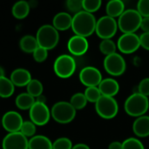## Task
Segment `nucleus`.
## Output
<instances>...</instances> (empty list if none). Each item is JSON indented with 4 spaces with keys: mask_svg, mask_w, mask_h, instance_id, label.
Returning a JSON list of instances; mask_svg holds the SVG:
<instances>
[{
    "mask_svg": "<svg viewBox=\"0 0 149 149\" xmlns=\"http://www.w3.org/2000/svg\"><path fill=\"white\" fill-rule=\"evenodd\" d=\"M122 149H145L143 143L137 138H128L122 142Z\"/></svg>",
    "mask_w": 149,
    "mask_h": 149,
    "instance_id": "nucleus-31",
    "label": "nucleus"
},
{
    "mask_svg": "<svg viewBox=\"0 0 149 149\" xmlns=\"http://www.w3.org/2000/svg\"><path fill=\"white\" fill-rule=\"evenodd\" d=\"M15 91V86L11 80L6 77L0 78V97L1 98H9L10 97Z\"/></svg>",
    "mask_w": 149,
    "mask_h": 149,
    "instance_id": "nucleus-25",
    "label": "nucleus"
},
{
    "mask_svg": "<svg viewBox=\"0 0 149 149\" xmlns=\"http://www.w3.org/2000/svg\"><path fill=\"white\" fill-rule=\"evenodd\" d=\"M100 51L106 56L113 54L116 52L117 45L112 40V39H103L100 45H99Z\"/></svg>",
    "mask_w": 149,
    "mask_h": 149,
    "instance_id": "nucleus-28",
    "label": "nucleus"
},
{
    "mask_svg": "<svg viewBox=\"0 0 149 149\" xmlns=\"http://www.w3.org/2000/svg\"><path fill=\"white\" fill-rule=\"evenodd\" d=\"M33 55V58L36 62L38 63H42L44 62L47 57H48V51L45 48H42L40 46H38L35 51L34 52L32 53Z\"/></svg>",
    "mask_w": 149,
    "mask_h": 149,
    "instance_id": "nucleus-35",
    "label": "nucleus"
},
{
    "mask_svg": "<svg viewBox=\"0 0 149 149\" xmlns=\"http://www.w3.org/2000/svg\"><path fill=\"white\" fill-rule=\"evenodd\" d=\"M140 28L144 32H149V17H142Z\"/></svg>",
    "mask_w": 149,
    "mask_h": 149,
    "instance_id": "nucleus-39",
    "label": "nucleus"
},
{
    "mask_svg": "<svg viewBox=\"0 0 149 149\" xmlns=\"http://www.w3.org/2000/svg\"><path fill=\"white\" fill-rule=\"evenodd\" d=\"M97 20L93 14L81 10L72 17V29L75 35L87 38L95 32Z\"/></svg>",
    "mask_w": 149,
    "mask_h": 149,
    "instance_id": "nucleus-1",
    "label": "nucleus"
},
{
    "mask_svg": "<svg viewBox=\"0 0 149 149\" xmlns=\"http://www.w3.org/2000/svg\"><path fill=\"white\" fill-rule=\"evenodd\" d=\"M87 100L84 93H74L70 100L71 105L75 108V110H81L85 108L87 105Z\"/></svg>",
    "mask_w": 149,
    "mask_h": 149,
    "instance_id": "nucleus-27",
    "label": "nucleus"
},
{
    "mask_svg": "<svg viewBox=\"0 0 149 149\" xmlns=\"http://www.w3.org/2000/svg\"><path fill=\"white\" fill-rule=\"evenodd\" d=\"M87 101L92 102V103H96L100 98L102 96L98 86H91V87H86L84 93Z\"/></svg>",
    "mask_w": 149,
    "mask_h": 149,
    "instance_id": "nucleus-29",
    "label": "nucleus"
},
{
    "mask_svg": "<svg viewBox=\"0 0 149 149\" xmlns=\"http://www.w3.org/2000/svg\"><path fill=\"white\" fill-rule=\"evenodd\" d=\"M36 38L38 46L45 48L47 51L52 50L57 46L59 41L58 31L51 24H44L38 28Z\"/></svg>",
    "mask_w": 149,
    "mask_h": 149,
    "instance_id": "nucleus-4",
    "label": "nucleus"
},
{
    "mask_svg": "<svg viewBox=\"0 0 149 149\" xmlns=\"http://www.w3.org/2000/svg\"><path fill=\"white\" fill-rule=\"evenodd\" d=\"M36 102L46 104V98H45V96H44L43 94H41L40 96L37 97V98H36Z\"/></svg>",
    "mask_w": 149,
    "mask_h": 149,
    "instance_id": "nucleus-42",
    "label": "nucleus"
},
{
    "mask_svg": "<svg viewBox=\"0 0 149 149\" xmlns=\"http://www.w3.org/2000/svg\"><path fill=\"white\" fill-rule=\"evenodd\" d=\"M20 133L26 138L33 137V135L36 133V125L31 120L24 121L20 129Z\"/></svg>",
    "mask_w": 149,
    "mask_h": 149,
    "instance_id": "nucleus-32",
    "label": "nucleus"
},
{
    "mask_svg": "<svg viewBox=\"0 0 149 149\" xmlns=\"http://www.w3.org/2000/svg\"><path fill=\"white\" fill-rule=\"evenodd\" d=\"M30 3L26 1H18L15 3L11 9L12 15L17 19L26 17L30 12Z\"/></svg>",
    "mask_w": 149,
    "mask_h": 149,
    "instance_id": "nucleus-23",
    "label": "nucleus"
},
{
    "mask_svg": "<svg viewBox=\"0 0 149 149\" xmlns=\"http://www.w3.org/2000/svg\"><path fill=\"white\" fill-rule=\"evenodd\" d=\"M136 10L142 17H149V0H140Z\"/></svg>",
    "mask_w": 149,
    "mask_h": 149,
    "instance_id": "nucleus-36",
    "label": "nucleus"
},
{
    "mask_svg": "<svg viewBox=\"0 0 149 149\" xmlns=\"http://www.w3.org/2000/svg\"><path fill=\"white\" fill-rule=\"evenodd\" d=\"M72 149H90V148H89L86 144H84V143H79V144L74 145Z\"/></svg>",
    "mask_w": 149,
    "mask_h": 149,
    "instance_id": "nucleus-41",
    "label": "nucleus"
},
{
    "mask_svg": "<svg viewBox=\"0 0 149 149\" xmlns=\"http://www.w3.org/2000/svg\"><path fill=\"white\" fill-rule=\"evenodd\" d=\"M35 102H36L35 98L30 95L27 92L22 93L19 95H17L15 100L16 106L17 107V108L21 110H27V109L30 110Z\"/></svg>",
    "mask_w": 149,
    "mask_h": 149,
    "instance_id": "nucleus-24",
    "label": "nucleus"
},
{
    "mask_svg": "<svg viewBox=\"0 0 149 149\" xmlns=\"http://www.w3.org/2000/svg\"><path fill=\"white\" fill-rule=\"evenodd\" d=\"M82 1L83 0H68V1H66L65 4H66L67 9L71 12H72L74 14H77L79 11L83 10Z\"/></svg>",
    "mask_w": 149,
    "mask_h": 149,
    "instance_id": "nucleus-34",
    "label": "nucleus"
},
{
    "mask_svg": "<svg viewBox=\"0 0 149 149\" xmlns=\"http://www.w3.org/2000/svg\"><path fill=\"white\" fill-rule=\"evenodd\" d=\"M142 17L135 9L125 10L117 21L118 28L123 33H135L140 29Z\"/></svg>",
    "mask_w": 149,
    "mask_h": 149,
    "instance_id": "nucleus-3",
    "label": "nucleus"
},
{
    "mask_svg": "<svg viewBox=\"0 0 149 149\" xmlns=\"http://www.w3.org/2000/svg\"><path fill=\"white\" fill-rule=\"evenodd\" d=\"M141 46L145 50L149 51V32H143L140 36Z\"/></svg>",
    "mask_w": 149,
    "mask_h": 149,
    "instance_id": "nucleus-38",
    "label": "nucleus"
},
{
    "mask_svg": "<svg viewBox=\"0 0 149 149\" xmlns=\"http://www.w3.org/2000/svg\"><path fill=\"white\" fill-rule=\"evenodd\" d=\"M72 17L67 12H58L52 19V26L57 31H66L72 27Z\"/></svg>",
    "mask_w": 149,
    "mask_h": 149,
    "instance_id": "nucleus-19",
    "label": "nucleus"
},
{
    "mask_svg": "<svg viewBox=\"0 0 149 149\" xmlns=\"http://www.w3.org/2000/svg\"><path fill=\"white\" fill-rule=\"evenodd\" d=\"M137 93H141V94H142V95H144V96H146V97L148 98L149 78H145V79H143L140 82V84L138 86V92Z\"/></svg>",
    "mask_w": 149,
    "mask_h": 149,
    "instance_id": "nucleus-37",
    "label": "nucleus"
},
{
    "mask_svg": "<svg viewBox=\"0 0 149 149\" xmlns=\"http://www.w3.org/2000/svg\"><path fill=\"white\" fill-rule=\"evenodd\" d=\"M51 115L55 121L60 124H67L74 120L76 110L70 102L58 101L52 106Z\"/></svg>",
    "mask_w": 149,
    "mask_h": 149,
    "instance_id": "nucleus-6",
    "label": "nucleus"
},
{
    "mask_svg": "<svg viewBox=\"0 0 149 149\" xmlns=\"http://www.w3.org/2000/svg\"><path fill=\"white\" fill-rule=\"evenodd\" d=\"M125 11V4L121 0H111L106 5L107 15L111 17H119Z\"/></svg>",
    "mask_w": 149,
    "mask_h": 149,
    "instance_id": "nucleus-21",
    "label": "nucleus"
},
{
    "mask_svg": "<svg viewBox=\"0 0 149 149\" xmlns=\"http://www.w3.org/2000/svg\"><path fill=\"white\" fill-rule=\"evenodd\" d=\"M3 149H29V140L20 132L7 134L2 141Z\"/></svg>",
    "mask_w": 149,
    "mask_h": 149,
    "instance_id": "nucleus-13",
    "label": "nucleus"
},
{
    "mask_svg": "<svg viewBox=\"0 0 149 149\" xmlns=\"http://www.w3.org/2000/svg\"><path fill=\"white\" fill-rule=\"evenodd\" d=\"M67 48L72 55L79 57L87 52L89 48V43L86 38L74 35L68 40Z\"/></svg>",
    "mask_w": 149,
    "mask_h": 149,
    "instance_id": "nucleus-15",
    "label": "nucleus"
},
{
    "mask_svg": "<svg viewBox=\"0 0 149 149\" xmlns=\"http://www.w3.org/2000/svg\"><path fill=\"white\" fill-rule=\"evenodd\" d=\"M95 110L102 119L111 120L117 115L119 112V105L114 98L101 96L95 103Z\"/></svg>",
    "mask_w": 149,
    "mask_h": 149,
    "instance_id": "nucleus-7",
    "label": "nucleus"
},
{
    "mask_svg": "<svg viewBox=\"0 0 149 149\" xmlns=\"http://www.w3.org/2000/svg\"><path fill=\"white\" fill-rule=\"evenodd\" d=\"M100 93L102 96H107V97H113L119 93L120 91V85L113 78H107L103 79L100 84L98 86Z\"/></svg>",
    "mask_w": 149,
    "mask_h": 149,
    "instance_id": "nucleus-16",
    "label": "nucleus"
},
{
    "mask_svg": "<svg viewBox=\"0 0 149 149\" xmlns=\"http://www.w3.org/2000/svg\"><path fill=\"white\" fill-rule=\"evenodd\" d=\"M103 65L106 72L114 77L122 75L127 68V64L124 58L117 52L106 56Z\"/></svg>",
    "mask_w": 149,
    "mask_h": 149,
    "instance_id": "nucleus-9",
    "label": "nucleus"
},
{
    "mask_svg": "<svg viewBox=\"0 0 149 149\" xmlns=\"http://www.w3.org/2000/svg\"><path fill=\"white\" fill-rule=\"evenodd\" d=\"M118 23L115 18L107 15L101 17L97 20L95 32L99 38L103 39H111L117 32Z\"/></svg>",
    "mask_w": 149,
    "mask_h": 149,
    "instance_id": "nucleus-8",
    "label": "nucleus"
},
{
    "mask_svg": "<svg viewBox=\"0 0 149 149\" xmlns=\"http://www.w3.org/2000/svg\"><path fill=\"white\" fill-rule=\"evenodd\" d=\"M29 149H52V142L45 135H34L29 140Z\"/></svg>",
    "mask_w": 149,
    "mask_h": 149,
    "instance_id": "nucleus-20",
    "label": "nucleus"
},
{
    "mask_svg": "<svg viewBox=\"0 0 149 149\" xmlns=\"http://www.w3.org/2000/svg\"><path fill=\"white\" fill-rule=\"evenodd\" d=\"M140 47V36L135 33H123L119 38L117 42V48L125 54L133 53Z\"/></svg>",
    "mask_w": 149,
    "mask_h": 149,
    "instance_id": "nucleus-10",
    "label": "nucleus"
},
{
    "mask_svg": "<svg viewBox=\"0 0 149 149\" xmlns=\"http://www.w3.org/2000/svg\"><path fill=\"white\" fill-rule=\"evenodd\" d=\"M133 131L140 138L149 136V116L143 115L136 118L133 123Z\"/></svg>",
    "mask_w": 149,
    "mask_h": 149,
    "instance_id": "nucleus-18",
    "label": "nucleus"
},
{
    "mask_svg": "<svg viewBox=\"0 0 149 149\" xmlns=\"http://www.w3.org/2000/svg\"><path fill=\"white\" fill-rule=\"evenodd\" d=\"M82 4H83V10L93 14V12L97 11L100 8L102 2L100 0H83Z\"/></svg>",
    "mask_w": 149,
    "mask_h": 149,
    "instance_id": "nucleus-30",
    "label": "nucleus"
},
{
    "mask_svg": "<svg viewBox=\"0 0 149 149\" xmlns=\"http://www.w3.org/2000/svg\"><path fill=\"white\" fill-rule=\"evenodd\" d=\"M77 68L74 58L68 54L59 55L54 61L53 70L56 75L61 79H68L73 75Z\"/></svg>",
    "mask_w": 149,
    "mask_h": 149,
    "instance_id": "nucleus-5",
    "label": "nucleus"
},
{
    "mask_svg": "<svg viewBox=\"0 0 149 149\" xmlns=\"http://www.w3.org/2000/svg\"><path fill=\"white\" fill-rule=\"evenodd\" d=\"M31 121L36 126H45L51 118V111L46 104L35 102L29 112Z\"/></svg>",
    "mask_w": 149,
    "mask_h": 149,
    "instance_id": "nucleus-11",
    "label": "nucleus"
},
{
    "mask_svg": "<svg viewBox=\"0 0 149 149\" xmlns=\"http://www.w3.org/2000/svg\"><path fill=\"white\" fill-rule=\"evenodd\" d=\"M124 108L126 113L132 117L143 116L149 109L148 98L139 93H134L126 100Z\"/></svg>",
    "mask_w": 149,
    "mask_h": 149,
    "instance_id": "nucleus-2",
    "label": "nucleus"
},
{
    "mask_svg": "<svg viewBox=\"0 0 149 149\" xmlns=\"http://www.w3.org/2000/svg\"><path fill=\"white\" fill-rule=\"evenodd\" d=\"M108 149H122V142L113 141V142L110 143Z\"/></svg>",
    "mask_w": 149,
    "mask_h": 149,
    "instance_id": "nucleus-40",
    "label": "nucleus"
},
{
    "mask_svg": "<svg viewBox=\"0 0 149 149\" xmlns=\"http://www.w3.org/2000/svg\"><path fill=\"white\" fill-rule=\"evenodd\" d=\"M72 141L66 137L58 138L52 143V149H72Z\"/></svg>",
    "mask_w": 149,
    "mask_h": 149,
    "instance_id": "nucleus-33",
    "label": "nucleus"
},
{
    "mask_svg": "<svg viewBox=\"0 0 149 149\" xmlns=\"http://www.w3.org/2000/svg\"><path fill=\"white\" fill-rule=\"evenodd\" d=\"M2 77H5L4 76V70L2 66H0V78H2Z\"/></svg>",
    "mask_w": 149,
    "mask_h": 149,
    "instance_id": "nucleus-43",
    "label": "nucleus"
},
{
    "mask_svg": "<svg viewBox=\"0 0 149 149\" xmlns=\"http://www.w3.org/2000/svg\"><path fill=\"white\" fill-rule=\"evenodd\" d=\"M102 79L100 71L94 66H86L79 72V80L86 87L99 86Z\"/></svg>",
    "mask_w": 149,
    "mask_h": 149,
    "instance_id": "nucleus-12",
    "label": "nucleus"
},
{
    "mask_svg": "<svg viewBox=\"0 0 149 149\" xmlns=\"http://www.w3.org/2000/svg\"><path fill=\"white\" fill-rule=\"evenodd\" d=\"M10 79L15 86H27L31 79V72L24 68H17L11 74Z\"/></svg>",
    "mask_w": 149,
    "mask_h": 149,
    "instance_id": "nucleus-17",
    "label": "nucleus"
},
{
    "mask_svg": "<svg viewBox=\"0 0 149 149\" xmlns=\"http://www.w3.org/2000/svg\"><path fill=\"white\" fill-rule=\"evenodd\" d=\"M26 89H27V93L36 99L37 97L43 94L44 87H43V84L41 83V81L36 79H32L30 81V83L27 85Z\"/></svg>",
    "mask_w": 149,
    "mask_h": 149,
    "instance_id": "nucleus-26",
    "label": "nucleus"
},
{
    "mask_svg": "<svg viewBox=\"0 0 149 149\" xmlns=\"http://www.w3.org/2000/svg\"><path fill=\"white\" fill-rule=\"evenodd\" d=\"M23 122L21 114L16 111H8L2 118V126L9 133L20 132Z\"/></svg>",
    "mask_w": 149,
    "mask_h": 149,
    "instance_id": "nucleus-14",
    "label": "nucleus"
},
{
    "mask_svg": "<svg viewBox=\"0 0 149 149\" xmlns=\"http://www.w3.org/2000/svg\"><path fill=\"white\" fill-rule=\"evenodd\" d=\"M20 49L27 53H33L34 51L38 47V44L36 37L32 35H24L19 41Z\"/></svg>",
    "mask_w": 149,
    "mask_h": 149,
    "instance_id": "nucleus-22",
    "label": "nucleus"
}]
</instances>
